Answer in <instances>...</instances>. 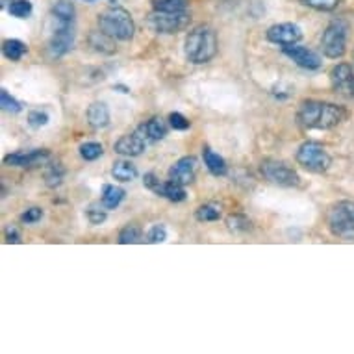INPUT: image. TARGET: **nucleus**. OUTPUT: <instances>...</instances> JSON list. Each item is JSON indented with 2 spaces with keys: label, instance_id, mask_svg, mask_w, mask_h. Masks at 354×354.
Here are the masks:
<instances>
[{
  "label": "nucleus",
  "instance_id": "nucleus-1",
  "mask_svg": "<svg viewBox=\"0 0 354 354\" xmlns=\"http://www.w3.org/2000/svg\"><path fill=\"white\" fill-rule=\"evenodd\" d=\"M299 122L304 128H317V130H330L342 124L347 117L345 108L321 100H304L299 108Z\"/></svg>",
  "mask_w": 354,
  "mask_h": 354
},
{
  "label": "nucleus",
  "instance_id": "nucleus-2",
  "mask_svg": "<svg viewBox=\"0 0 354 354\" xmlns=\"http://www.w3.org/2000/svg\"><path fill=\"white\" fill-rule=\"evenodd\" d=\"M217 54V34L214 28L201 24L186 37V56L192 64H208Z\"/></svg>",
  "mask_w": 354,
  "mask_h": 354
},
{
  "label": "nucleus",
  "instance_id": "nucleus-3",
  "mask_svg": "<svg viewBox=\"0 0 354 354\" xmlns=\"http://www.w3.org/2000/svg\"><path fill=\"white\" fill-rule=\"evenodd\" d=\"M99 26L102 32L111 35L113 39L128 41L134 37L136 24L132 15L122 8H110L99 17Z\"/></svg>",
  "mask_w": 354,
  "mask_h": 354
},
{
  "label": "nucleus",
  "instance_id": "nucleus-4",
  "mask_svg": "<svg viewBox=\"0 0 354 354\" xmlns=\"http://www.w3.org/2000/svg\"><path fill=\"white\" fill-rule=\"evenodd\" d=\"M328 228L336 238L354 239V203L342 201L328 209Z\"/></svg>",
  "mask_w": 354,
  "mask_h": 354
},
{
  "label": "nucleus",
  "instance_id": "nucleus-5",
  "mask_svg": "<svg viewBox=\"0 0 354 354\" xmlns=\"http://www.w3.org/2000/svg\"><path fill=\"white\" fill-rule=\"evenodd\" d=\"M347 32L348 24L342 19L332 21L326 26L325 32H323V37H321V48H323L326 58H343V54L347 50Z\"/></svg>",
  "mask_w": 354,
  "mask_h": 354
},
{
  "label": "nucleus",
  "instance_id": "nucleus-6",
  "mask_svg": "<svg viewBox=\"0 0 354 354\" xmlns=\"http://www.w3.org/2000/svg\"><path fill=\"white\" fill-rule=\"evenodd\" d=\"M297 162L312 173H325L332 165V158L323 145L315 141H306L297 151Z\"/></svg>",
  "mask_w": 354,
  "mask_h": 354
},
{
  "label": "nucleus",
  "instance_id": "nucleus-7",
  "mask_svg": "<svg viewBox=\"0 0 354 354\" xmlns=\"http://www.w3.org/2000/svg\"><path fill=\"white\" fill-rule=\"evenodd\" d=\"M260 169L263 178H268L274 186L297 187L301 184L297 171H293L288 163L280 162V160H263Z\"/></svg>",
  "mask_w": 354,
  "mask_h": 354
},
{
  "label": "nucleus",
  "instance_id": "nucleus-8",
  "mask_svg": "<svg viewBox=\"0 0 354 354\" xmlns=\"http://www.w3.org/2000/svg\"><path fill=\"white\" fill-rule=\"evenodd\" d=\"M149 26L154 30L156 34H176L187 26L189 23V15L187 12L173 13V12H156L149 15Z\"/></svg>",
  "mask_w": 354,
  "mask_h": 354
},
{
  "label": "nucleus",
  "instance_id": "nucleus-9",
  "mask_svg": "<svg viewBox=\"0 0 354 354\" xmlns=\"http://www.w3.org/2000/svg\"><path fill=\"white\" fill-rule=\"evenodd\" d=\"M75 45V32L71 23L59 21L58 28H54L53 35H50V43H48V54L50 58H62L69 53Z\"/></svg>",
  "mask_w": 354,
  "mask_h": 354
},
{
  "label": "nucleus",
  "instance_id": "nucleus-10",
  "mask_svg": "<svg viewBox=\"0 0 354 354\" xmlns=\"http://www.w3.org/2000/svg\"><path fill=\"white\" fill-rule=\"evenodd\" d=\"M330 82L334 91L345 99L354 97V71L348 64H337L330 71Z\"/></svg>",
  "mask_w": 354,
  "mask_h": 354
},
{
  "label": "nucleus",
  "instance_id": "nucleus-11",
  "mask_svg": "<svg viewBox=\"0 0 354 354\" xmlns=\"http://www.w3.org/2000/svg\"><path fill=\"white\" fill-rule=\"evenodd\" d=\"M4 163L10 167H43L50 163V152L48 151H30V152H13L4 158Z\"/></svg>",
  "mask_w": 354,
  "mask_h": 354
},
{
  "label": "nucleus",
  "instance_id": "nucleus-12",
  "mask_svg": "<svg viewBox=\"0 0 354 354\" xmlns=\"http://www.w3.org/2000/svg\"><path fill=\"white\" fill-rule=\"evenodd\" d=\"M268 39L274 45H280V47H290V45H295L302 39V30L293 23L273 24L268 30Z\"/></svg>",
  "mask_w": 354,
  "mask_h": 354
},
{
  "label": "nucleus",
  "instance_id": "nucleus-13",
  "mask_svg": "<svg viewBox=\"0 0 354 354\" xmlns=\"http://www.w3.org/2000/svg\"><path fill=\"white\" fill-rule=\"evenodd\" d=\"M284 54L293 62L295 65L302 67V69L315 71L321 67V56L314 50H310L306 47H299V45H290V47H284Z\"/></svg>",
  "mask_w": 354,
  "mask_h": 354
},
{
  "label": "nucleus",
  "instance_id": "nucleus-14",
  "mask_svg": "<svg viewBox=\"0 0 354 354\" xmlns=\"http://www.w3.org/2000/svg\"><path fill=\"white\" fill-rule=\"evenodd\" d=\"M197 174V160L193 156L180 158L178 162L174 163L173 167L169 169V178L174 182H178L182 186H187L195 180Z\"/></svg>",
  "mask_w": 354,
  "mask_h": 354
},
{
  "label": "nucleus",
  "instance_id": "nucleus-15",
  "mask_svg": "<svg viewBox=\"0 0 354 354\" xmlns=\"http://www.w3.org/2000/svg\"><path fill=\"white\" fill-rule=\"evenodd\" d=\"M113 151H115L117 154H121V156H140V154H143V151H145V136L141 134V132L122 136L121 140L113 145Z\"/></svg>",
  "mask_w": 354,
  "mask_h": 354
},
{
  "label": "nucleus",
  "instance_id": "nucleus-16",
  "mask_svg": "<svg viewBox=\"0 0 354 354\" xmlns=\"http://www.w3.org/2000/svg\"><path fill=\"white\" fill-rule=\"evenodd\" d=\"M87 122L93 128L100 130L110 124V110L104 102H93L87 108Z\"/></svg>",
  "mask_w": 354,
  "mask_h": 354
},
{
  "label": "nucleus",
  "instance_id": "nucleus-17",
  "mask_svg": "<svg viewBox=\"0 0 354 354\" xmlns=\"http://www.w3.org/2000/svg\"><path fill=\"white\" fill-rule=\"evenodd\" d=\"M140 132L152 141H160L167 136V122L162 117H152L145 124H141Z\"/></svg>",
  "mask_w": 354,
  "mask_h": 354
},
{
  "label": "nucleus",
  "instance_id": "nucleus-18",
  "mask_svg": "<svg viewBox=\"0 0 354 354\" xmlns=\"http://www.w3.org/2000/svg\"><path fill=\"white\" fill-rule=\"evenodd\" d=\"M203 158H204V165L208 167V171L215 176H225L228 173V167H227V162L223 160V158L214 152L209 147H206L203 151Z\"/></svg>",
  "mask_w": 354,
  "mask_h": 354
},
{
  "label": "nucleus",
  "instance_id": "nucleus-19",
  "mask_svg": "<svg viewBox=\"0 0 354 354\" xmlns=\"http://www.w3.org/2000/svg\"><path fill=\"white\" fill-rule=\"evenodd\" d=\"M113 37L108 35L106 32H93V34L89 35V43H91V47L97 50V53L102 54H113L115 53V43H113Z\"/></svg>",
  "mask_w": 354,
  "mask_h": 354
},
{
  "label": "nucleus",
  "instance_id": "nucleus-20",
  "mask_svg": "<svg viewBox=\"0 0 354 354\" xmlns=\"http://www.w3.org/2000/svg\"><path fill=\"white\" fill-rule=\"evenodd\" d=\"M111 174L119 182H132L138 176V169H136L134 163L127 162V160H119V162L113 163Z\"/></svg>",
  "mask_w": 354,
  "mask_h": 354
},
{
  "label": "nucleus",
  "instance_id": "nucleus-21",
  "mask_svg": "<svg viewBox=\"0 0 354 354\" xmlns=\"http://www.w3.org/2000/svg\"><path fill=\"white\" fill-rule=\"evenodd\" d=\"M160 197L169 198L171 203H182V201H186V192H184V186L178 184V182H174L169 178L167 182H163L162 189L158 193Z\"/></svg>",
  "mask_w": 354,
  "mask_h": 354
},
{
  "label": "nucleus",
  "instance_id": "nucleus-22",
  "mask_svg": "<svg viewBox=\"0 0 354 354\" xmlns=\"http://www.w3.org/2000/svg\"><path fill=\"white\" fill-rule=\"evenodd\" d=\"M122 198H124V189L122 187H117V186H104L102 189V206L106 209H113L117 208L119 204L122 203Z\"/></svg>",
  "mask_w": 354,
  "mask_h": 354
},
{
  "label": "nucleus",
  "instance_id": "nucleus-23",
  "mask_svg": "<svg viewBox=\"0 0 354 354\" xmlns=\"http://www.w3.org/2000/svg\"><path fill=\"white\" fill-rule=\"evenodd\" d=\"M189 6V0H152V8L156 12H186Z\"/></svg>",
  "mask_w": 354,
  "mask_h": 354
},
{
  "label": "nucleus",
  "instance_id": "nucleus-24",
  "mask_svg": "<svg viewBox=\"0 0 354 354\" xmlns=\"http://www.w3.org/2000/svg\"><path fill=\"white\" fill-rule=\"evenodd\" d=\"M2 53H4V56H6L8 59L19 62V59L26 54V45L19 39H6L4 41V45H2Z\"/></svg>",
  "mask_w": 354,
  "mask_h": 354
},
{
  "label": "nucleus",
  "instance_id": "nucleus-25",
  "mask_svg": "<svg viewBox=\"0 0 354 354\" xmlns=\"http://www.w3.org/2000/svg\"><path fill=\"white\" fill-rule=\"evenodd\" d=\"M54 19L58 21H65V23H73L75 19V6L71 4L69 0H58L53 8Z\"/></svg>",
  "mask_w": 354,
  "mask_h": 354
},
{
  "label": "nucleus",
  "instance_id": "nucleus-26",
  "mask_svg": "<svg viewBox=\"0 0 354 354\" xmlns=\"http://www.w3.org/2000/svg\"><path fill=\"white\" fill-rule=\"evenodd\" d=\"M141 241H143V232L136 225H128L119 232V243L121 245H134L141 243Z\"/></svg>",
  "mask_w": 354,
  "mask_h": 354
},
{
  "label": "nucleus",
  "instance_id": "nucleus-27",
  "mask_svg": "<svg viewBox=\"0 0 354 354\" xmlns=\"http://www.w3.org/2000/svg\"><path fill=\"white\" fill-rule=\"evenodd\" d=\"M65 169L62 167V163H48L47 173H45V182L48 187H58L64 182Z\"/></svg>",
  "mask_w": 354,
  "mask_h": 354
},
{
  "label": "nucleus",
  "instance_id": "nucleus-28",
  "mask_svg": "<svg viewBox=\"0 0 354 354\" xmlns=\"http://www.w3.org/2000/svg\"><path fill=\"white\" fill-rule=\"evenodd\" d=\"M10 15L17 19H26L32 13V2L30 0H12V4L8 8Z\"/></svg>",
  "mask_w": 354,
  "mask_h": 354
},
{
  "label": "nucleus",
  "instance_id": "nucleus-29",
  "mask_svg": "<svg viewBox=\"0 0 354 354\" xmlns=\"http://www.w3.org/2000/svg\"><path fill=\"white\" fill-rule=\"evenodd\" d=\"M197 219L208 223V221H217L221 217V208L217 204H203L197 208Z\"/></svg>",
  "mask_w": 354,
  "mask_h": 354
},
{
  "label": "nucleus",
  "instance_id": "nucleus-30",
  "mask_svg": "<svg viewBox=\"0 0 354 354\" xmlns=\"http://www.w3.org/2000/svg\"><path fill=\"white\" fill-rule=\"evenodd\" d=\"M102 152H104V147L97 143V141H91V143H84L80 147V156L86 160V162H93L97 158L102 156Z\"/></svg>",
  "mask_w": 354,
  "mask_h": 354
},
{
  "label": "nucleus",
  "instance_id": "nucleus-31",
  "mask_svg": "<svg viewBox=\"0 0 354 354\" xmlns=\"http://www.w3.org/2000/svg\"><path fill=\"white\" fill-rule=\"evenodd\" d=\"M301 2L304 6L314 8V10H319V12H332L342 4V0H301Z\"/></svg>",
  "mask_w": 354,
  "mask_h": 354
},
{
  "label": "nucleus",
  "instance_id": "nucleus-32",
  "mask_svg": "<svg viewBox=\"0 0 354 354\" xmlns=\"http://www.w3.org/2000/svg\"><path fill=\"white\" fill-rule=\"evenodd\" d=\"M227 225L232 232H247V230L250 228V221L247 219L245 215L234 214L227 219Z\"/></svg>",
  "mask_w": 354,
  "mask_h": 354
},
{
  "label": "nucleus",
  "instance_id": "nucleus-33",
  "mask_svg": "<svg viewBox=\"0 0 354 354\" xmlns=\"http://www.w3.org/2000/svg\"><path fill=\"white\" fill-rule=\"evenodd\" d=\"M0 106H2V110L10 111V113H19V111L23 110L21 102H19L17 99H13L6 89H2V91H0Z\"/></svg>",
  "mask_w": 354,
  "mask_h": 354
},
{
  "label": "nucleus",
  "instance_id": "nucleus-34",
  "mask_svg": "<svg viewBox=\"0 0 354 354\" xmlns=\"http://www.w3.org/2000/svg\"><path fill=\"white\" fill-rule=\"evenodd\" d=\"M167 239V230L163 225H154V227L147 232V241L149 243H162Z\"/></svg>",
  "mask_w": 354,
  "mask_h": 354
},
{
  "label": "nucleus",
  "instance_id": "nucleus-35",
  "mask_svg": "<svg viewBox=\"0 0 354 354\" xmlns=\"http://www.w3.org/2000/svg\"><path fill=\"white\" fill-rule=\"evenodd\" d=\"M47 122H48V113H45V111L34 110V111H30V113H28V124L32 128L45 127Z\"/></svg>",
  "mask_w": 354,
  "mask_h": 354
},
{
  "label": "nucleus",
  "instance_id": "nucleus-36",
  "mask_svg": "<svg viewBox=\"0 0 354 354\" xmlns=\"http://www.w3.org/2000/svg\"><path fill=\"white\" fill-rule=\"evenodd\" d=\"M169 124L174 128V130H187L189 128V121L182 113H171L169 115Z\"/></svg>",
  "mask_w": 354,
  "mask_h": 354
},
{
  "label": "nucleus",
  "instance_id": "nucleus-37",
  "mask_svg": "<svg viewBox=\"0 0 354 354\" xmlns=\"http://www.w3.org/2000/svg\"><path fill=\"white\" fill-rule=\"evenodd\" d=\"M43 217V209L41 208H28L21 215V221L26 223V225H32V223H37V221Z\"/></svg>",
  "mask_w": 354,
  "mask_h": 354
},
{
  "label": "nucleus",
  "instance_id": "nucleus-38",
  "mask_svg": "<svg viewBox=\"0 0 354 354\" xmlns=\"http://www.w3.org/2000/svg\"><path fill=\"white\" fill-rule=\"evenodd\" d=\"M87 219L91 225H100V223H104L106 221V212L104 209H99L91 206V208L87 209Z\"/></svg>",
  "mask_w": 354,
  "mask_h": 354
},
{
  "label": "nucleus",
  "instance_id": "nucleus-39",
  "mask_svg": "<svg viewBox=\"0 0 354 354\" xmlns=\"http://www.w3.org/2000/svg\"><path fill=\"white\" fill-rule=\"evenodd\" d=\"M143 184H145V186L149 187L151 192H154L158 195V193H160V189H162L163 182L158 180L156 174L154 173H149V174H145V178H143Z\"/></svg>",
  "mask_w": 354,
  "mask_h": 354
},
{
  "label": "nucleus",
  "instance_id": "nucleus-40",
  "mask_svg": "<svg viewBox=\"0 0 354 354\" xmlns=\"http://www.w3.org/2000/svg\"><path fill=\"white\" fill-rule=\"evenodd\" d=\"M6 241L8 243H19L21 241V234L15 227H8L6 228Z\"/></svg>",
  "mask_w": 354,
  "mask_h": 354
},
{
  "label": "nucleus",
  "instance_id": "nucleus-41",
  "mask_svg": "<svg viewBox=\"0 0 354 354\" xmlns=\"http://www.w3.org/2000/svg\"><path fill=\"white\" fill-rule=\"evenodd\" d=\"M113 89H119L121 93H130V89H128L127 86H121V84H119V86H113Z\"/></svg>",
  "mask_w": 354,
  "mask_h": 354
},
{
  "label": "nucleus",
  "instance_id": "nucleus-42",
  "mask_svg": "<svg viewBox=\"0 0 354 354\" xmlns=\"http://www.w3.org/2000/svg\"><path fill=\"white\" fill-rule=\"evenodd\" d=\"M87 2H93V0H87Z\"/></svg>",
  "mask_w": 354,
  "mask_h": 354
},
{
  "label": "nucleus",
  "instance_id": "nucleus-43",
  "mask_svg": "<svg viewBox=\"0 0 354 354\" xmlns=\"http://www.w3.org/2000/svg\"><path fill=\"white\" fill-rule=\"evenodd\" d=\"M353 58H354V53H353Z\"/></svg>",
  "mask_w": 354,
  "mask_h": 354
}]
</instances>
